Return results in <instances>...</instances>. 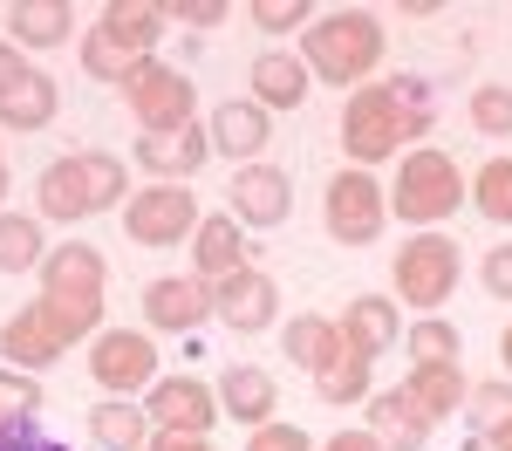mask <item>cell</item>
I'll use <instances>...</instances> for the list:
<instances>
[{"label": "cell", "instance_id": "7dc6e473", "mask_svg": "<svg viewBox=\"0 0 512 451\" xmlns=\"http://www.w3.org/2000/svg\"><path fill=\"white\" fill-rule=\"evenodd\" d=\"M499 356H506V369H512V322H506V335H499Z\"/></svg>", "mask_w": 512, "mask_h": 451}, {"label": "cell", "instance_id": "ee69618b", "mask_svg": "<svg viewBox=\"0 0 512 451\" xmlns=\"http://www.w3.org/2000/svg\"><path fill=\"white\" fill-rule=\"evenodd\" d=\"M28 76H35V69H28V55H21L14 41H0V96H14Z\"/></svg>", "mask_w": 512, "mask_h": 451}, {"label": "cell", "instance_id": "603a6c76", "mask_svg": "<svg viewBox=\"0 0 512 451\" xmlns=\"http://www.w3.org/2000/svg\"><path fill=\"white\" fill-rule=\"evenodd\" d=\"M35 219H55V226H82V219H96L76 151H69V158H55V164L35 178Z\"/></svg>", "mask_w": 512, "mask_h": 451}, {"label": "cell", "instance_id": "f907efd6", "mask_svg": "<svg viewBox=\"0 0 512 451\" xmlns=\"http://www.w3.org/2000/svg\"><path fill=\"white\" fill-rule=\"evenodd\" d=\"M506 451H512V445H506Z\"/></svg>", "mask_w": 512, "mask_h": 451}, {"label": "cell", "instance_id": "7a4b0ae2", "mask_svg": "<svg viewBox=\"0 0 512 451\" xmlns=\"http://www.w3.org/2000/svg\"><path fill=\"white\" fill-rule=\"evenodd\" d=\"M301 62L315 82H335L349 96V82H362L383 69V21L369 7H335V14H315L308 35H301Z\"/></svg>", "mask_w": 512, "mask_h": 451}, {"label": "cell", "instance_id": "b9f144b4", "mask_svg": "<svg viewBox=\"0 0 512 451\" xmlns=\"http://www.w3.org/2000/svg\"><path fill=\"white\" fill-rule=\"evenodd\" d=\"M164 14H171L178 28H219V21H233V7H226V0H171Z\"/></svg>", "mask_w": 512, "mask_h": 451}, {"label": "cell", "instance_id": "52a82bcc", "mask_svg": "<svg viewBox=\"0 0 512 451\" xmlns=\"http://www.w3.org/2000/svg\"><path fill=\"white\" fill-rule=\"evenodd\" d=\"M123 96H130V117L144 123V130H185V123H198V82L185 69L158 62V55L130 69Z\"/></svg>", "mask_w": 512, "mask_h": 451}, {"label": "cell", "instance_id": "5bb4252c", "mask_svg": "<svg viewBox=\"0 0 512 451\" xmlns=\"http://www.w3.org/2000/svg\"><path fill=\"white\" fill-rule=\"evenodd\" d=\"M205 130H212V151L233 164H260V151L274 144V117L253 103V96H226L212 117H205Z\"/></svg>", "mask_w": 512, "mask_h": 451}, {"label": "cell", "instance_id": "e0dca14e", "mask_svg": "<svg viewBox=\"0 0 512 451\" xmlns=\"http://www.w3.org/2000/svg\"><path fill=\"white\" fill-rule=\"evenodd\" d=\"M246 82H253V103L274 117V110H301L308 103V89H315V76H308V62L294 55V48H260L253 55V69H246Z\"/></svg>", "mask_w": 512, "mask_h": 451}, {"label": "cell", "instance_id": "6da1fadb", "mask_svg": "<svg viewBox=\"0 0 512 451\" xmlns=\"http://www.w3.org/2000/svg\"><path fill=\"white\" fill-rule=\"evenodd\" d=\"M417 137H431V89L417 76L396 82H362L342 96V151L362 171L403 158V144L417 151Z\"/></svg>", "mask_w": 512, "mask_h": 451}, {"label": "cell", "instance_id": "9c48e42d", "mask_svg": "<svg viewBox=\"0 0 512 451\" xmlns=\"http://www.w3.org/2000/svg\"><path fill=\"white\" fill-rule=\"evenodd\" d=\"M137 171H151V185H192L205 158H212V130L205 123H185V130H144L137 137Z\"/></svg>", "mask_w": 512, "mask_h": 451}, {"label": "cell", "instance_id": "8992f818", "mask_svg": "<svg viewBox=\"0 0 512 451\" xmlns=\"http://www.w3.org/2000/svg\"><path fill=\"white\" fill-rule=\"evenodd\" d=\"M89 383L103 397H144L158 383V342H151V328H103L89 342Z\"/></svg>", "mask_w": 512, "mask_h": 451}, {"label": "cell", "instance_id": "7402d4cb", "mask_svg": "<svg viewBox=\"0 0 512 451\" xmlns=\"http://www.w3.org/2000/svg\"><path fill=\"white\" fill-rule=\"evenodd\" d=\"M335 328H342V342H349V349H362V356L376 363V356H390V349H396L403 315H396V301H383V294H355L349 308L335 315Z\"/></svg>", "mask_w": 512, "mask_h": 451}, {"label": "cell", "instance_id": "74e56055", "mask_svg": "<svg viewBox=\"0 0 512 451\" xmlns=\"http://www.w3.org/2000/svg\"><path fill=\"white\" fill-rule=\"evenodd\" d=\"M246 21H253L260 35H294V28L308 35L315 7H308V0H253V7H246Z\"/></svg>", "mask_w": 512, "mask_h": 451}, {"label": "cell", "instance_id": "83f0119b", "mask_svg": "<svg viewBox=\"0 0 512 451\" xmlns=\"http://www.w3.org/2000/svg\"><path fill=\"white\" fill-rule=\"evenodd\" d=\"M465 417H472V431H478V445H485V451H506V445H512V376L472 383Z\"/></svg>", "mask_w": 512, "mask_h": 451}, {"label": "cell", "instance_id": "ac0fdd59", "mask_svg": "<svg viewBox=\"0 0 512 451\" xmlns=\"http://www.w3.org/2000/svg\"><path fill=\"white\" fill-rule=\"evenodd\" d=\"M369 431L383 438V451H424L431 431H437V417L396 383V390H376V397H369Z\"/></svg>", "mask_w": 512, "mask_h": 451}, {"label": "cell", "instance_id": "44dd1931", "mask_svg": "<svg viewBox=\"0 0 512 451\" xmlns=\"http://www.w3.org/2000/svg\"><path fill=\"white\" fill-rule=\"evenodd\" d=\"M0 356H7V369H28V376H41L55 356H69V349H62V335L48 328V315L28 301L21 315H7V322H0Z\"/></svg>", "mask_w": 512, "mask_h": 451}, {"label": "cell", "instance_id": "8d00e7d4", "mask_svg": "<svg viewBox=\"0 0 512 451\" xmlns=\"http://www.w3.org/2000/svg\"><path fill=\"white\" fill-rule=\"evenodd\" d=\"M82 69H89L96 82H117V89H123V82H130V69H137V55H123L103 28H89V35H82Z\"/></svg>", "mask_w": 512, "mask_h": 451}, {"label": "cell", "instance_id": "ba28073f", "mask_svg": "<svg viewBox=\"0 0 512 451\" xmlns=\"http://www.w3.org/2000/svg\"><path fill=\"white\" fill-rule=\"evenodd\" d=\"M198 219H205L198 192H185V185H144L123 205V226H130L137 246H185L198 233Z\"/></svg>", "mask_w": 512, "mask_h": 451}, {"label": "cell", "instance_id": "d6986e66", "mask_svg": "<svg viewBox=\"0 0 512 451\" xmlns=\"http://www.w3.org/2000/svg\"><path fill=\"white\" fill-rule=\"evenodd\" d=\"M212 390H219V410H226L233 424H246V431L274 424V410H280V383L260 363H233L219 383H212Z\"/></svg>", "mask_w": 512, "mask_h": 451}, {"label": "cell", "instance_id": "277c9868", "mask_svg": "<svg viewBox=\"0 0 512 451\" xmlns=\"http://www.w3.org/2000/svg\"><path fill=\"white\" fill-rule=\"evenodd\" d=\"M458 240L451 233H410V240L390 253V281H396V301H410L417 315H437L451 294H458Z\"/></svg>", "mask_w": 512, "mask_h": 451}, {"label": "cell", "instance_id": "f35d334b", "mask_svg": "<svg viewBox=\"0 0 512 451\" xmlns=\"http://www.w3.org/2000/svg\"><path fill=\"white\" fill-rule=\"evenodd\" d=\"M41 410V376L0 363V417H35Z\"/></svg>", "mask_w": 512, "mask_h": 451}, {"label": "cell", "instance_id": "836d02e7", "mask_svg": "<svg viewBox=\"0 0 512 451\" xmlns=\"http://www.w3.org/2000/svg\"><path fill=\"white\" fill-rule=\"evenodd\" d=\"M472 205H478V219L512 226V158H485L472 171Z\"/></svg>", "mask_w": 512, "mask_h": 451}, {"label": "cell", "instance_id": "681fc988", "mask_svg": "<svg viewBox=\"0 0 512 451\" xmlns=\"http://www.w3.org/2000/svg\"><path fill=\"white\" fill-rule=\"evenodd\" d=\"M0 164H7V158H0Z\"/></svg>", "mask_w": 512, "mask_h": 451}, {"label": "cell", "instance_id": "d4e9b609", "mask_svg": "<svg viewBox=\"0 0 512 451\" xmlns=\"http://www.w3.org/2000/svg\"><path fill=\"white\" fill-rule=\"evenodd\" d=\"M76 28V7L69 0H14L7 7V41L28 55V48H62Z\"/></svg>", "mask_w": 512, "mask_h": 451}, {"label": "cell", "instance_id": "ffe728a7", "mask_svg": "<svg viewBox=\"0 0 512 451\" xmlns=\"http://www.w3.org/2000/svg\"><path fill=\"white\" fill-rule=\"evenodd\" d=\"M96 28L117 41L123 55L151 62V55H158V41H164V28H171V14H164L158 0H110V7L96 14Z\"/></svg>", "mask_w": 512, "mask_h": 451}, {"label": "cell", "instance_id": "7bdbcfd3", "mask_svg": "<svg viewBox=\"0 0 512 451\" xmlns=\"http://www.w3.org/2000/svg\"><path fill=\"white\" fill-rule=\"evenodd\" d=\"M478 281H485V294H492V301H512V240L485 253V267H478Z\"/></svg>", "mask_w": 512, "mask_h": 451}, {"label": "cell", "instance_id": "9a60e30c", "mask_svg": "<svg viewBox=\"0 0 512 451\" xmlns=\"http://www.w3.org/2000/svg\"><path fill=\"white\" fill-rule=\"evenodd\" d=\"M192 267H198V281H205V287H219V281H233L239 267H253L246 226H239L233 212H205V219H198V233H192Z\"/></svg>", "mask_w": 512, "mask_h": 451}, {"label": "cell", "instance_id": "e575fe53", "mask_svg": "<svg viewBox=\"0 0 512 451\" xmlns=\"http://www.w3.org/2000/svg\"><path fill=\"white\" fill-rule=\"evenodd\" d=\"M35 308L48 315V328L62 335V349H76V342H96V335H103V301H48V294H41Z\"/></svg>", "mask_w": 512, "mask_h": 451}, {"label": "cell", "instance_id": "8fae6325", "mask_svg": "<svg viewBox=\"0 0 512 451\" xmlns=\"http://www.w3.org/2000/svg\"><path fill=\"white\" fill-rule=\"evenodd\" d=\"M144 410H151L158 431H192V438H212V424L226 417L219 410V390L198 383V376H158L144 390Z\"/></svg>", "mask_w": 512, "mask_h": 451}, {"label": "cell", "instance_id": "d6a6232c", "mask_svg": "<svg viewBox=\"0 0 512 451\" xmlns=\"http://www.w3.org/2000/svg\"><path fill=\"white\" fill-rule=\"evenodd\" d=\"M403 349H410V369L458 363V356H465V335L444 322V315H417V322H410V335H403Z\"/></svg>", "mask_w": 512, "mask_h": 451}, {"label": "cell", "instance_id": "3957f363", "mask_svg": "<svg viewBox=\"0 0 512 451\" xmlns=\"http://www.w3.org/2000/svg\"><path fill=\"white\" fill-rule=\"evenodd\" d=\"M472 199V178L458 171L451 151H437V144H417V151H403L396 158V178H390V212L403 226H417V233H437L458 205Z\"/></svg>", "mask_w": 512, "mask_h": 451}, {"label": "cell", "instance_id": "f546056e", "mask_svg": "<svg viewBox=\"0 0 512 451\" xmlns=\"http://www.w3.org/2000/svg\"><path fill=\"white\" fill-rule=\"evenodd\" d=\"M280 349L294 356V369H308V376H315V369L342 349V328H335V315H294V322L280 328Z\"/></svg>", "mask_w": 512, "mask_h": 451}, {"label": "cell", "instance_id": "7c38bea8", "mask_svg": "<svg viewBox=\"0 0 512 451\" xmlns=\"http://www.w3.org/2000/svg\"><path fill=\"white\" fill-rule=\"evenodd\" d=\"M212 315H219L212 287L198 281V274H164V281L144 287V328H158V335H192Z\"/></svg>", "mask_w": 512, "mask_h": 451}, {"label": "cell", "instance_id": "f6af8a7d", "mask_svg": "<svg viewBox=\"0 0 512 451\" xmlns=\"http://www.w3.org/2000/svg\"><path fill=\"white\" fill-rule=\"evenodd\" d=\"M321 451H383V438H376V431L362 424V431H335V438H328Z\"/></svg>", "mask_w": 512, "mask_h": 451}, {"label": "cell", "instance_id": "4fadbf2b", "mask_svg": "<svg viewBox=\"0 0 512 451\" xmlns=\"http://www.w3.org/2000/svg\"><path fill=\"white\" fill-rule=\"evenodd\" d=\"M212 308H219V322L233 328V335H267L280 322V287L260 267H239L233 281L212 287Z\"/></svg>", "mask_w": 512, "mask_h": 451}, {"label": "cell", "instance_id": "1f68e13d", "mask_svg": "<svg viewBox=\"0 0 512 451\" xmlns=\"http://www.w3.org/2000/svg\"><path fill=\"white\" fill-rule=\"evenodd\" d=\"M76 164H82V185H89L96 212H123L130 205V171H123L117 151H76Z\"/></svg>", "mask_w": 512, "mask_h": 451}, {"label": "cell", "instance_id": "d590c367", "mask_svg": "<svg viewBox=\"0 0 512 451\" xmlns=\"http://www.w3.org/2000/svg\"><path fill=\"white\" fill-rule=\"evenodd\" d=\"M465 117H472L478 137H512V82H478Z\"/></svg>", "mask_w": 512, "mask_h": 451}, {"label": "cell", "instance_id": "2e32d148", "mask_svg": "<svg viewBox=\"0 0 512 451\" xmlns=\"http://www.w3.org/2000/svg\"><path fill=\"white\" fill-rule=\"evenodd\" d=\"M103 281H110V267H103V253L96 246H48V260H41V294L48 301H103Z\"/></svg>", "mask_w": 512, "mask_h": 451}, {"label": "cell", "instance_id": "c3c4849f", "mask_svg": "<svg viewBox=\"0 0 512 451\" xmlns=\"http://www.w3.org/2000/svg\"><path fill=\"white\" fill-rule=\"evenodd\" d=\"M7 192H14V178H7V164H0V199H7Z\"/></svg>", "mask_w": 512, "mask_h": 451}, {"label": "cell", "instance_id": "bcb514c9", "mask_svg": "<svg viewBox=\"0 0 512 451\" xmlns=\"http://www.w3.org/2000/svg\"><path fill=\"white\" fill-rule=\"evenodd\" d=\"M151 451H212V438H192V431H151Z\"/></svg>", "mask_w": 512, "mask_h": 451}, {"label": "cell", "instance_id": "4316f807", "mask_svg": "<svg viewBox=\"0 0 512 451\" xmlns=\"http://www.w3.org/2000/svg\"><path fill=\"white\" fill-rule=\"evenodd\" d=\"M62 117V82L55 76H28L14 96H0V130H21V137H35V130H48V123Z\"/></svg>", "mask_w": 512, "mask_h": 451}, {"label": "cell", "instance_id": "30bf717a", "mask_svg": "<svg viewBox=\"0 0 512 451\" xmlns=\"http://www.w3.org/2000/svg\"><path fill=\"white\" fill-rule=\"evenodd\" d=\"M226 212H233L239 226H253V233H274V226H287V212H294V178L280 171V164H239L233 171V192H226Z\"/></svg>", "mask_w": 512, "mask_h": 451}, {"label": "cell", "instance_id": "484cf974", "mask_svg": "<svg viewBox=\"0 0 512 451\" xmlns=\"http://www.w3.org/2000/svg\"><path fill=\"white\" fill-rule=\"evenodd\" d=\"M315 397H321V404H335V410L369 404V397H376V363H369L362 349H349V342H342V349L315 369Z\"/></svg>", "mask_w": 512, "mask_h": 451}, {"label": "cell", "instance_id": "5b68a950", "mask_svg": "<svg viewBox=\"0 0 512 451\" xmlns=\"http://www.w3.org/2000/svg\"><path fill=\"white\" fill-rule=\"evenodd\" d=\"M321 226L335 246H376L383 226H390V185L362 164H342L321 192Z\"/></svg>", "mask_w": 512, "mask_h": 451}, {"label": "cell", "instance_id": "ab89813d", "mask_svg": "<svg viewBox=\"0 0 512 451\" xmlns=\"http://www.w3.org/2000/svg\"><path fill=\"white\" fill-rule=\"evenodd\" d=\"M0 451H69V445H55L35 417H0Z\"/></svg>", "mask_w": 512, "mask_h": 451}, {"label": "cell", "instance_id": "4dcf8cb0", "mask_svg": "<svg viewBox=\"0 0 512 451\" xmlns=\"http://www.w3.org/2000/svg\"><path fill=\"white\" fill-rule=\"evenodd\" d=\"M48 240H41L35 212H0V274H41Z\"/></svg>", "mask_w": 512, "mask_h": 451}, {"label": "cell", "instance_id": "60d3db41", "mask_svg": "<svg viewBox=\"0 0 512 451\" xmlns=\"http://www.w3.org/2000/svg\"><path fill=\"white\" fill-rule=\"evenodd\" d=\"M246 451H321L315 438H308V431H301V424H260V431H253V438H246Z\"/></svg>", "mask_w": 512, "mask_h": 451}, {"label": "cell", "instance_id": "cb8c5ba5", "mask_svg": "<svg viewBox=\"0 0 512 451\" xmlns=\"http://www.w3.org/2000/svg\"><path fill=\"white\" fill-rule=\"evenodd\" d=\"M151 410L130 404V397H103L89 404V445L96 451H151Z\"/></svg>", "mask_w": 512, "mask_h": 451}, {"label": "cell", "instance_id": "f1b7e54d", "mask_svg": "<svg viewBox=\"0 0 512 451\" xmlns=\"http://www.w3.org/2000/svg\"><path fill=\"white\" fill-rule=\"evenodd\" d=\"M403 390L431 410V417H458V410H465V397H472V383H465V369H458V363H424V369H410V376H403Z\"/></svg>", "mask_w": 512, "mask_h": 451}]
</instances>
